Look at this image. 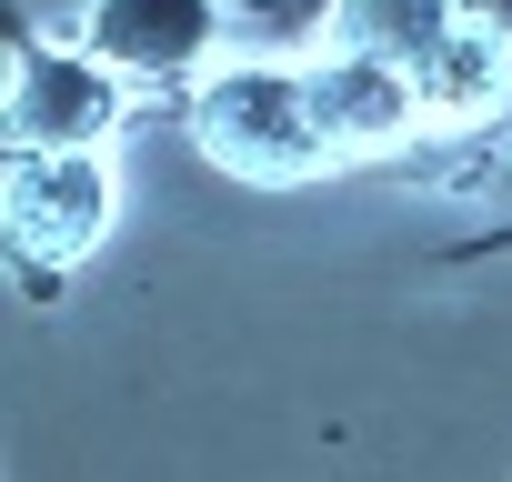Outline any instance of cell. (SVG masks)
<instances>
[{
	"mask_svg": "<svg viewBox=\"0 0 512 482\" xmlns=\"http://www.w3.org/2000/svg\"><path fill=\"white\" fill-rule=\"evenodd\" d=\"M191 141L211 171L231 181H312L332 171V141L312 121V81L282 71V61H211L191 81Z\"/></svg>",
	"mask_w": 512,
	"mask_h": 482,
	"instance_id": "cell-1",
	"label": "cell"
},
{
	"mask_svg": "<svg viewBox=\"0 0 512 482\" xmlns=\"http://www.w3.org/2000/svg\"><path fill=\"white\" fill-rule=\"evenodd\" d=\"M462 31V11L452 0H332V51H372V61H392V71H422L442 41Z\"/></svg>",
	"mask_w": 512,
	"mask_h": 482,
	"instance_id": "cell-6",
	"label": "cell"
},
{
	"mask_svg": "<svg viewBox=\"0 0 512 482\" xmlns=\"http://www.w3.org/2000/svg\"><path fill=\"white\" fill-rule=\"evenodd\" d=\"M0 221H11L21 262H81L111 231V161L101 151H21L11 141V191H0Z\"/></svg>",
	"mask_w": 512,
	"mask_h": 482,
	"instance_id": "cell-2",
	"label": "cell"
},
{
	"mask_svg": "<svg viewBox=\"0 0 512 482\" xmlns=\"http://www.w3.org/2000/svg\"><path fill=\"white\" fill-rule=\"evenodd\" d=\"M91 51L121 81H201L221 51V0H91Z\"/></svg>",
	"mask_w": 512,
	"mask_h": 482,
	"instance_id": "cell-5",
	"label": "cell"
},
{
	"mask_svg": "<svg viewBox=\"0 0 512 482\" xmlns=\"http://www.w3.org/2000/svg\"><path fill=\"white\" fill-rule=\"evenodd\" d=\"M302 81H312V121H322L332 161H382V151H402L412 131H432V121H422V81L392 71V61H372V51H332V41H322V61H312Z\"/></svg>",
	"mask_w": 512,
	"mask_h": 482,
	"instance_id": "cell-4",
	"label": "cell"
},
{
	"mask_svg": "<svg viewBox=\"0 0 512 482\" xmlns=\"http://www.w3.org/2000/svg\"><path fill=\"white\" fill-rule=\"evenodd\" d=\"M462 11V31H492V41H512V0H452Z\"/></svg>",
	"mask_w": 512,
	"mask_h": 482,
	"instance_id": "cell-8",
	"label": "cell"
},
{
	"mask_svg": "<svg viewBox=\"0 0 512 482\" xmlns=\"http://www.w3.org/2000/svg\"><path fill=\"white\" fill-rule=\"evenodd\" d=\"M412 81H422V121H432V131H462V121H492V111H502L512 61H502V41H492V31H452Z\"/></svg>",
	"mask_w": 512,
	"mask_h": 482,
	"instance_id": "cell-7",
	"label": "cell"
},
{
	"mask_svg": "<svg viewBox=\"0 0 512 482\" xmlns=\"http://www.w3.org/2000/svg\"><path fill=\"white\" fill-rule=\"evenodd\" d=\"M121 111H131V91H121V71L91 41L11 61V141L21 151H101L121 131Z\"/></svg>",
	"mask_w": 512,
	"mask_h": 482,
	"instance_id": "cell-3",
	"label": "cell"
}]
</instances>
